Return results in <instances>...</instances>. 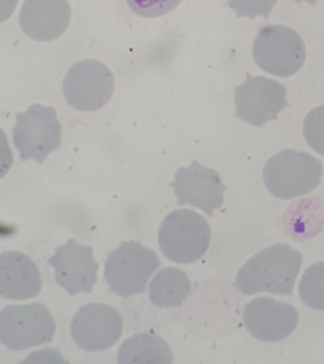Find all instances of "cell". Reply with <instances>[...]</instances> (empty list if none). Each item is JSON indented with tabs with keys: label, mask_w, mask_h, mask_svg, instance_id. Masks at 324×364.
Here are the masks:
<instances>
[{
	"label": "cell",
	"mask_w": 324,
	"mask_h": 364,
	"mask_svg": "<svg viewBox=\"0 0 324 364\" xmlns=\"http://www.w3.org/2000/svg\"><path fill=\"white\" fill-rule=\"evenodd\" d=\"M252 53L259 68L281 78L297 73L306 58L300 34L283 25L261 28L253 43Z\"/></svg>",
	"instance_id": "8992f818"
},
{
	"label": "cell",
	"mask_w": 324,
	"mask_h": 364,
	"mask_svg": "<svg viewBox=\"0 0 324 364\" xmlns=\"http://www.w3.org/2000/svg\"><path fill=\"white\" fill-rule=\"evenodd\" d=\"M303 256L286 244L266 247L250 258L236 275L234 286L246 295L267 292L291 295Z\"/></svg>",
	"instance_id": "6da1fadb"
},
{
	"label": "cell",
	"mask_w": 324,
	"mask_h": 364,
	"mask_svg": "<svg viewBox=\"0 0 324 364\" xmlns=\"http://www.w3.org/2000/svg\"><path fill=\"white\" fill-rule=\"evenodd\" d=\"M48 264L55 269L56 283L70 295L92 293L99 267L94 258L92 247L71 238L56 247L55 255L48 259Z\"/></svg>",
	"instance_id": "7c38bea8"
},
{
	"label": "cell",
	"mask_w": 324,
	"mask_h": 364,
	"mask_svg": "<svg viewBox=\"0 0 324 364\" xmlns=\"http://www.w3.org/2000/svg\"><path fill=\"white\" fill-rule=\"evenodd\" d=\"M42 289L38 267L27 255L6 252L0 255V296L10 300H28Z\"/></svg>",
	"instance_id": "9a60e30c"
},
{
	"label": "cell",
	"mask_w": 324,
	"mask_h": 364,
	"mask_svg": "<svg viewBox=\"0 0 324 364\" xmlns=\"http://www.w3.org/2000/svg\"><path fill=\"white\" fill-rule=\"evenodd\" d=\"M122 328L124 321L118 310L104 304H88L74 315L70 333L77 346L96 352L115 346Z\"/></svg>",
	"instance_id": "30bf717a"
},
{
	"label": "cell",
	"mask_w": 324,
	"mask_h": 364,
	"mask_svg": "<svg viewBox=\"0 0 324 364\" xmlns=\"http://www.w3.org/2000/svg\"><path fill=\"white\" fill-rule=\"evenodd\" d=\"M243 321L247 331L258 340L276 343L291 335L298 321L291 304L274 299L259 297L247 304Z\"/></svg>",
	"instance_id": "4fadbf2b"
},
{
	"label": "cell",
	"mask_w": 324,
	"mask_h": 364,
	"mask_svg": "<svg viewBox=\"0 0 324 364\" xmlns=\"http://www.w3.org/2000/svg\"><path fill=\"white\" fill-rule=\"evenodd\" d=\"M118 363H172L173 354L163 338L139 333L126 338L119 347Z\"/></svg>",
	"instance_id": "2e32d148"
},
{
	"label": "cell",
	"mask_w": 324,
	"mask_h": 364,
	"mask_svg": "<svg viewBox=\"0 0 324 364\" xmlns=\"http://www.w3.org/2000/svg\"><path fill=\"white\" fill-rule=\"evenodd\" d=\"M70 20L68 0H25L19 13L23 33L41 42L59 38L68 30Z\"/></svg>",
	"instance_id": "5bb4252c"
},
{
	"label": "cell",
	"mask_w": 324,
	"mask_h": 364,
	"mask_svg": "<svg viewBox=\"0 0 324 364\" xmlns=\"http://www.w3.org/2000/svg\"><path fill=\"white\" fill-rule=\"evenodd\" d=\"M13 139L22 161L43 164L61 147L62 124L55 108L34 104L26 112L17 113Z\"/></svg>",
	"instance_id": "5b68a950"
},
{
	"label": "cell",
	"mask_w": 324,
	"mask_h": 364,
	"mask_svg": "<svg viewBox=\"0 0 324 364\" xmlns=\"http://www.w3.org/2000/svg\"><path fill=\"white\" fill-rule=\"evenodd\" d=\"M63 90L70 107L82 112H92L109 102L115 90V79L104 63L82 60L68 71Z\"/></svg>",
	"instance_id": "ba28073f"
},
{
	"label": "cell",
	"mask_w": 324,
	"mask_h": 364,
	"mask_svg": "<svg viewBox=\"0 0 324 364\" xmlns=\"http://www.w3.org/2000/svg\"><path fill=\"white\" fill-rule=\"evenodd\" d=\"M210 228L195 210L180 209L165 216L158 230L161 252L178 264H192L203 257L210 247Z\"/></svg>",
	"instance_id": "7a4b0ae2"
},
{
	"label": "cell",
	"mask_w": 324,
	"mask_h": 364,
	"mask_svg": "<svg viewBox=\"0 0 324 364\" xmlns=\"http://www.w3.org/2000/svg\"><path fill=\"white\" fill-rule=\"evenodd\" d=\"M323 164L315 156L297 150H284L267 161L264 183L276 198L291 199L306 195L320 184Z\"/></svg>",
	"instance_id": "3957f363"
},
{
	"label": "cell",
	"mask_w": 324,
	"mask_h": 364,
	"mask_svg": "<svg viewBox=\"0 0 324 364\" xmlns=\"http://www.w3.org/2000/svg\"><path fill=\"white\" fill-rule=\"evenodd\" d=\"M235 117L254 127H261L274 119L288 107L286 88L275 80L247 74L246 82L234 92Z\"/></svg>",
	"instance_id": "9c48e42d"
},
{
	"label": "cell",
	"mask_w": 324,
	"mask_h": 364,
	"mask_svg": "<svg viewBox=\"0 0 324 364\" xmlns=\"http://www.w3.org/2000/svg\"><path fill=\"white\" fill-rule=\"evenodd\" d=\"M298 293L307 306L324 310V261L318 262L306 270Z\"/></svg>",
	"instance_id": "ac0fdd59"
},
{
	"label": "cell",
	"mask_w": 324,
	"mask_h": 364,
	"mask_svg": "<svg viewBox=\"0 0 324 364\" xmlns=\"http://www.w3.org/2000/svg\"><path fill=\"white\" fill-rule=\"evenodd\" d=\"M18 3L19 0H0V24L13 16Z\"/></svg>",
	"instance_id": "603a6c76"
},
{
	"label": "cell",
	"mask_w": 324,
	"mask_h": 364,
	"mask_svg": "<svg viewBox=\"0 0 324 364\" xmlns=\"http://www.w3.org/2000/svg\"><path fill=\"white\" fill-rule=\"evenodd\" d=\"M178 205H190L212 216L213 210L223 206L227 186L216 171L202 166L193 161L189 167L176 171L175 181L170 184Z\"/></svg>",
	"instance_id": "8fae6325"
},
{
	"label": "cell",
	"mask_w": 324,
	"mask_h": 364,
	"mask_svg": "<svg viewBox=\"0 0 324 364\" xmlns=\"http://www.w3.org/2000/svg\"><path fill=\"white\" fill-rule=\"evenodd\" d=\"M14 155L8 136L4 130L0 127V179L4 178L13 167Z\"/></svg>",
	"instance_id": "7402d4cb"
},
{
	"label": "cell",
	"mask_w": 324,
	"mask_h": 364,
	"mask_svg": "<svg viewBox=\"0 0 324 364\" xmlns=\"http://www.w3.org/2000/svg\"><path fill=\"white\" fill-rule=\"evenodd\" d=\"M158 255L139 242H122L104 263V280L111 291L128 298L146 290L148 281L161 267Z\"/></svg>",
	"instance_id": "277c9868"
},
{
	"label": "cell",
	"mask_w": 324,
	"mask_h": 364,
	"mask_svg": "<svg viewBox=\"0 0 324 364\" xmlns=\"http://www.w3.org/2000/svg\"><path fill=\"white\" fill-rule=\"evenodd\" d=\"M56 324L40 303L7 306L0 311V343L14 351L50 343Z\"/></svg>",
	"instance_id": "52a82bcc"
},
{
	"label": "cell",
	"mask_w": 324,
	"mask_h": 364,
	"mask_svg": "<svg viewBox=\"0 0 324 364\" xmlns=\"http://www.w3.org/2000/svg\"><path fill=\"white\" fill-rule=\"evenodd\" d=\"M303 134L309 146L324 156V105L315 107L307 114Z\"/></svg>",
	"instance_id": "d6986e66"
},
{
	"label": "cell",
	"mask_w": 324,
	"mask_h": 364,
	"mask_svg": "<svg viewBox=\"0 0 324 364\" xmlns=\"http://www.w3.org/2000/svg\"><path fill=\"white\" fill-rule=\"evenodd\" d=\"M190 291L186 273L178 267H165L151 282L149 298L158 307L180 306Z\"/></svg>",
	"instance_id": "e0dca14e"
},
{
	"label": "cell",
	"mask_w": 324,
	"mask_h": 364,
	"mask_svg": "<svg viewBox=\"0 0 324 364\" xmlns=\"http://www.w3.org/2000/svg\"><path fill=\"white\" fill-rule=\"evenodd\" d=\"M294 1L297 2L298 4H300L301 2L306 1L307 3H309V4H311L312 6H315V4H317L318 0H294Z\"/></svg>",
	"instance_id": "cb8c5ba5"
},
{
	"label": "cell",
	"mask_w": 324,
	"mask_h": 364,
	"mask_svg": "<svg viewBox=\"0 0 324 364\" xmlns=\"http://www.w3.org/2000/svg\"><path fill=\"white\" fill-rule=\"evenodd\" d=\"M279 0H227L226 5L235 11L238 18L249 17L255 19L263 16L269 19L273 7Z\"/></svg>",
	"instance_id": "ffe728a7"
},
{
	"label": "cell",
	"mask_w": 324,
	"mask_h": 364,
	"mask_svg": "<svg viewBox=\"0 0 324 364\" xmlns=\"http://www.w3.org/2000/svg\"><path fill=\"white\" fill-rule=\"evenodd\" d=\"M182 0H127L131 10L139 16L155 18L175 10Z\"/></svg>",
	"instance_id": "44dd1931"
}]
</instances>
